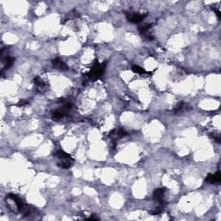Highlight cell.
<instances>
[{
  "label": "cell",
  "instance_id": "30bf717a",
  "mask_svg": "<svg viewBox=\"0 0 221 221\" xmlns=\"http://www.w3.org/2000/svg\"><path fill=\"white\" fill-rule=\"evenodd\" d=\"M64 117V114L60 110H54L52 112V118L54 119H60Z\"/></svg>",
  "mask_w": 221,
  "mask_h": 221
},
{
  "label": "cell",
  "instance_id": "2e32d148",
  "mask_svg": "<svg viewBox=\"0 0 221 221\" xmlns=\"http://www.w3.org/2000/svg\"><path fill=\"white\" fill-rule=\"evenodd\" d=\"M87 219H88V220H98L99 218H93V217H92V218H88Z\"/></svg>",
  "mask_w": 221,
  "mask_h": 221
},
{
  "label": "cell",
  "instance_id": "5bb4252c",
  "mask_svg": "<svg viewBox=\"0 0 221 221\" xmlns=\"http://www.w3.org/2000/svg\"><path fill=\"white\" fill-rule=\"evenodd\" d=\"M29 104V101L28 100H26V99H22L21 101H19L18 103H17V105L18 106H24V105H28Z\"/></svg>",
  "mask_w": 221,
  "mask_h": 221
},
{
  "label": "cell",
  "instance_id": "9c48e42d",
  "mask_svg": "<svg viewBox=\"0 0 221 221\" xmlns=\"http://www.w3.org/2000/svg\"><path fill=\"white\" fill-rule=\"evenodd\" d=\"M57 166L59 168H61V169H67L71 167V162H68V161H60L57 163Z\"/></svg>",
  "mask_w": 221,
  "mask_h": 221
},
{
  "label": "cell",
  "instance_id": "7a4b0ae2",
  "mask_svg": "<svg viewBox=\"0 0 221 221\" xmlns=\"http://www.w3.org/2000/svg\"><path fill=\"white\" fill-rule=\"evenodd\" d=\"M147 17V14H141V13H130L126 15V17L129 22L132 24H138L141 23L145 17Z\"/></svg>",
  "mask_w": 221,
  "mask_h": 221
},
{
  "label": "cell",
  "instance_id": "5b68a950",
  "mask_svg": "<svg viewBox=\"0 0 221 221\" xmlns=\"http://www.w3.org/2000/svg\"><path fill=\"white\" fill-rule=\"evenodd\" d=\"M164 192H165V188H157L154 192V198L162 205H165V202L163 201Z\"/></svg>",
  "mask_w": 221,
  "mask_h": 221
},
{
  "label": "cell",
  "instance_id": "52a82bcc",
  "mask_svg": "<svg viewBox=\"0 0 221 221\" xmlns=\"http://www.w3.org/2000/svg\"><path fill=\"white\" fill-rule=\"evenodd\" d=\"M127 135V132L124 130V129H119V130H112L111 131L110 133V136L112 139H120L122 138L123 136H126Z\"/></svg>",
  "mask_w": 221,
  "mask_h": 221
},
{
  "label": "cell",
  "instance_id": "8fae6325",
  "mask_svg": "<svg viewBox=\"0 0 221 221\" xmlns=\"http://www.w3.org/2000/svg\"><path fill=\"white\" fill-rule=\"evenodd\" d=\"M34 82H35V84H36V86H38V87H42L45 86V83L43 82V81H42L39 76H36V77L34 78Z\"/></svg>",
  "mask_w": 221,
  "mask_h": 221
},
{
  "label": "cell",
  "instance_id": "6da1fadb",
  "mask_svg": "<svg viewBox=\"0 0 221 221\" xmlns=\"http://www.w3.org/2000/svg\"><path fill=\"white\" fill-rule=\"evenodd\" d=\"M105 66H106V62L100 64L98 61H95L94 64L93 65L91 70L88 73H87L86 75H84V77L88 81H94L99 80L105 73Z\"/></svg>",
  "mask_w": 221,
  "mask_h": 221
},
{
  "label": "cell",
  "instance_id": "8992f818",
  "mask_svg": "<svg viewBox=\"0 0 221 221\" xmlns=\"http://www.w3.org/2000/svg\"><path fill=\"white\" fill-rule=\"evenodd\" d=\"M54 156H55L56 157H58L59 159H60L61 161H68V162H71V163L73 162V159L71 157V156L68 155V154H67V153H66L65 151H63V150H58V151H56V152L54 153Z\"/></svg>",
  "mask_w": 221,
  "mask_h": 221
},
{
  "label": "cell",
  "instance_id": "3957f363",
  "mask_svg": "<svg viewBox=\"0 0 221 221\" xmlns=\"http://www.w3.org/2000/svg\"><path fill=\"white\" fill-rule=\"evenodd\" d=\"M206 181L211 184H216V183H219L221 181V175H220V172L218 171L217 173H215L214 175L212 174H209L206 178Z\"/></svg>",
  "mask_w": 221,
  "mask_h": 221
},
{
  "label": "cell",
  "instance_id": "7c38bea8",
  "mask_svg": "<svg viewBox=\"0 0 221 221\" xmlns=\"http://www.w3.org/2000/svg\"><path fill=\"white\" fill-rule=\"evenodd\" d=\"M132 71L133 72H135V73H146V71L142 68V67H139V66H133L132 67Z\"/></svg>",
  "mask_w": 221,
  "mask_h": 221
},
{
  "label": "cell",
  "instance_id": "4fadbf2b",
  "mask_svg": "<svg viewBox=\"0 0 221 221\" xmlns=\"http://www.w3.org/2000/svg\"><path fill=\"white\" fill-rule=\"evenodd\" d=\"M184 107H185V104L184 103H179L177 105H176V107L175 108V113H177V112H180L181 111H182L183 109H184Z\"/></svg>",
  "mask_w": 221,
  "mask_h": 221
},
{
  "label": "cell",
  "instance_id": "ba28073f",
  "mask_svg": "<svg viewBox=\"0 0 221 221\" xmlns=\"http://www.w3.org/2000/svg\"><path fill=\"white\" fill-rule=\"evenodd\" d=\"M13 63H14V59H13L12 57H11V56H6V57L5 58V60H4V65H5V67L3 68L2 72H3L5 69H8V68H10V67L13 65Z\"/></svg>",
  "mask_w": 221,
  "mask_h": 221
},
{
  "label": "cell",
  "instance_id": "277c9868",
  "mask_svg": "<svg viewBox=\"0 0 221 221\" xmlns=\"http://www.w3.org/2000/svg\"><path fill=\"white\" fill-rule=\"evenodd\" d=\"M52 64L54 67H56L57 69H59L60 71H67L68 69V67L67 66V64L61 60L60 58H55L52 60Z\"/></svg>",
  "mask_w": 221,
  "mask_h": 221
},
{
  "label": "cell",
  "instance_id": "9a60e30c",
  "mask_svg": "<svg viewBox=\"0 0 221 221\" xmlns=\"http://www.w3.org/2000/svg\"><path fill=\"white\" fill-rule=\"evenodd\" d=\"M163 212V207H157V209L152 212L154 215H158V214H160L161 212Z\"/></svg>",
  "mask_w": 221,
  "mask_h": 221
}]
</instances>
